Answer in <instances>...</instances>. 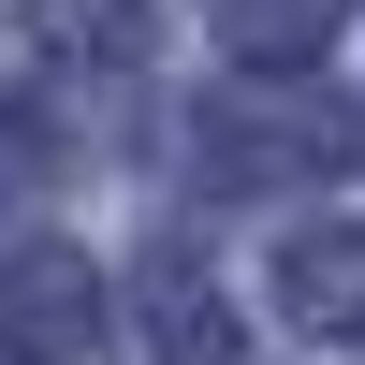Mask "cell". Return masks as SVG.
Listing matches in <instances>:
<instances>
[{
	"label": "cell",
	"mask_w": 365,
	"mask_h": 365,
	"mask_svg": "<svg viewBox=\"0 0 365 365\" xmlns=\"http://www.w3.org/2000/svg\"><path fill=\"white\" fill-rule=\"evenodd\" d=\"M146 322H161V336H146V365H220V292H190V278H146Z\"/></svg>",
	"instance_id": "obj_4"
},
{
	"label": "cell",
	"mask_w": 365,
	"mask_h": 365,
	"mask_svg": "<svg viewBox=\"0 0 365 365\" xmlns=\"http://www.w3.org/2000/svg\"><path fill=\"white\" fill-rule=\"evenodd\" d=\"M88 322H103V278H88L73 249H29V263H0V365L88 351Z\"/></svg>",
	"instance_id": "obj_1"
},
{
	"label": "cell",
	"mask_w": 365,
	"mask_h": 365,
	"mask_svg": "<svg viewBox=\"0 0 365 365\" xmlns=\"http://www.w3.org/2000/svg\"><path fill=\"white\" fill-rule=\"evenodd\" d=\"M292 307H307L322 336H365V220H336V234L292 249Z\"/></svg>",
	"instance_id": "obj_2"
},
{
	"label": "cell",
	"mask_w": 365,
	"mask_h": 365,
	"mask_svg": "<svg viewBox=\"0 0 365 365\" xmlns=\"http://www.w3.org/2000/svg\"><path fill=\"white\" fill-rule=\"evenodd\" d=\"M336 29V0H220V44L234 58H307Z\"/></svg>",
	"instance_id": "obj_3"
}]
</instances>
